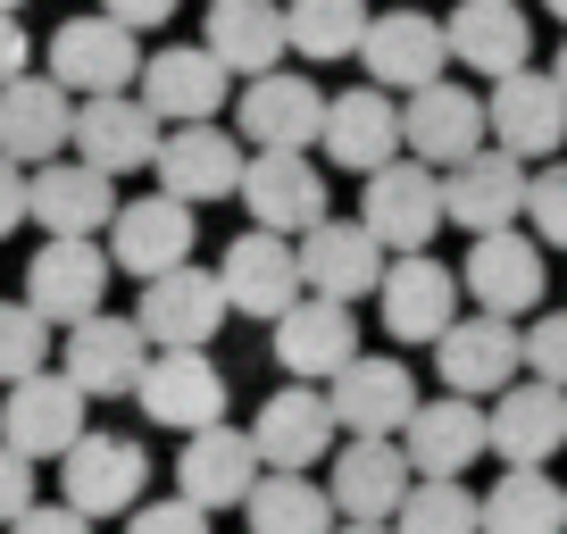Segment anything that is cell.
I'll return each instance as SVG.
<instances>
[{"mask_svg": "<svg viewBox=\"0 0 567 534\" xmlns=\"http://www.w3.org/2000/svg\"><path fill=\"white\" fill-rule=\"evenodd\" d=\"M59 493H68V510H84L92 526L101 517H125L142 501V484H151V451L134 443V434H75L68 451H59Z\"/></svg>", "mask_w": 567, "mask_h": 534, "instance_id": "1", "label": "cell"}, {"mask_svg": "<svg viewBox=\"0 0 567 534\" xmlns=\"http://www.w3.org/2000/svg\"><path fill=\"white\" fill-rule=\"evenodd\" d=\"M460 292L484 309V318H526L543 309L550 292V267H543V243L517 226H493V234H467V259H460Z\"/></svg>", "mask_w": 567, "mask_h": 534, "instance_id": "2", "label": "cell"}, {"mask_svg": "<svg viewBox=\"0 0 567 534\" xmlns=\"http://www.w3.org/2000/svg\"><path fill=\"white\" fill-rule=\"evenodd\" d=\"M484 134H493V151H509V160H526V167L559 160V143H567V92L550 84L543 68L493 75V92H484Z\"/></svg>", "mask_w": 567, "mask_h": 534, "instance_id": "3", "label": "cell"}, {"mask_svg": "<svg viewBox=\"0 0 567 534\" xmlns=\"http://www.w3.org/2000/svg\"><path fill=\"white\" fill-rule=\"evenodd\" d=\"M109 250H101V234H51V243L25 259V309H34L42 326H75V318H92V309L109 301Z\"/></svg>", "mask_w": 567, "mask_h": 534, "instance_id": "4", "label": "cell"}, {"mask_svg": "<svg viewBox=\"0 0 567 534\" xmlns=\"http://www.w3.org/2000/svg\"><path fill=\"white\" fill-rule=\"evenodd\" d=\"M101 234H109V243H101L109 267H117V276H134V285H151V276H167V267L193 259L200 209H193V201H176V193H151V201H125Z\"/></svg>", "mask_w": 567, "mask_h": 534, "instance_id": "5", "label": "cell"}, {"mask_svg": "<svg viewBox=\"0 0 567 534\" xmlns=\"http://www.w3.org/2000/svg\"><path fill=\"white\" fill-rule=\"evenodd\" d=\"M359 226H368L392 259H401V250H425L434 234H443V176H434L425 160H409V151L384 160L368 176V193H359Z\"/></svg>", "mask_w": 567, "mask_h": 534, "instance_id": "6", "label": "cell"}, {"mask_svg": "<svg viewBox=\"0 0 567 534\" xmlns=\"http://www.w3.org/2000/svg\"><path fill=\"white\" fill-rule=\"evenodd\" d=\"M226 318L234 309H226V292H217V267H193V259L151 276V285H142V309H134L151 351H209V335Z\"/></svg>", "mask_w": 567, "mask_h": 534, "instance_id": "7", "label": "cell"}, {"mask_svg": "<svg viewBox=\"0 0 567 534\" xmlns=\"http://www.w3.org/2000/svg\"><path fill=\"white\" fill-rule=\"evenodd\" d=\"M234 201L250 209V226L267 234H309L326 217V176L309 151H243V184H234Z\"/></svg>", "mask_w": 567, "mask_h": 534, "instance_id": "8", "label": "cell"}, {"mask_svg": "<svg viewBox=\"0 0 567 534\" xmlns=\"http://www.w3.org/2000/svg\"><path fill=\"white\" fill-rule=\"evenodd\" d=\"M401 151H409V160H425L434 176L460 167L467 151H484V92L451 84V75L401 92Z\"/></svg>", "mask_w": 567, "mask_h": 534, "instance_id": "9", "label": "cell"}, {"mask_svg": "<svg viewBox=\"0 0 567 534\" xmlns=\"http://www.w3.org/2000/svg\"><path fill=\"white\" fill-rule=\"evenodd\" d=\"M159 134H167V125L151 117L134 92H92V101H75L68 151H75L84 167H101L109 184H117V176H134V167L159 160Z\"/></svg>", "mask_w": 567, "mask_h": 534, "instance_id": "10", "label": "cell"}, {"mask_svg": "<svg viewBox=\"0 0 567 534\" xmlns=\"http://www.w3.org/2000/svg\"><path fill=\"white\" fill-rule=\"evenodd\" d=\"M484 451H501L509 468H550L567 451V392L543 384V376L501 384L493 410H484Z\"/></svg>", "mask_w": 567, "mask_h": 534, "instance_id": "11", "label": "cell"}, {"mask_svg": "<svg viewBox=\"0 0 567 534\" xmlns=\"http://www.w3.org/2000/svg\"><path fill=\"white\" fill-rule=\"evenodd\" d=\"M134 401L151 427H176V434H200L226 418V376H217L209 351H151L134 376Z\"/></svg>", "mask_w": 567, "mask_h": 534, "instance_id": "12", "label": "cell"}, {"mask_svg": "<svg viewBox=\"0 0 567 534\" xmlns=\"http://www.w3.org/2000/svg\"><path fill=\"white\" fill-rule=\"evenodd\" d=\"M375 301H384V335L392 342H434L460 318V267H443L434 250H401L375 276Z\"/></svg>", "mask_w": 567, "mask_h": 534, "instance_id": "13", "label": "cell"}, {"mask_svg": "<svg viewBox=\"0 0 567 534\" xmlns=\"http://www.w3.org/2000/svg\"><path fill=\"white\" fill-rule=\"evenodd\" d=\"M359 68H368L375 92H417L434 84V75L451 68V42H443V18H425V9H384V18H368V34H359Z\"/></svg>", "mask_w": 567, "mask_h": 534, "instance_id": "14", "label": "cell"}, {"mask_svg": "<svg viewBox=\"0 0 567 534\" xmlns=\"http://www.w3.org/2000/svg\"><path fill=\"white\" fill-rule=\"evenodd\" d=\"M84 392L68 384V376H51V368H34V376H18L9 384V401H0V443L18 451V460H59V451L84 434Z\"/></svg>", "mask_w": 567, "mask_h": 534, "instance_id": "15", "label": "cell"}, {"mask_svg": "<svg viewBox=\"0 0 567 534\" xmlns=\"http://www.w3.org/2000/svg\"><path fill=\"white\" fill-rule=\"evenodd\" d=\"M226 92H234V75L217 68L200 42H176V51H151L134 68V101L151 109L159 125H209L217 109H226Z\"/></svg>", "mask_w": 567, "mask_h": 534, "instance_id": "16", "label": "cell"}, {"mask_svg": "<svg viewBox=\"0 0 567 534\" xmlns=\"http://www.w3.org/2000/svg\"><path fill=\"white\" fill-rule=\"evenodd\" d=\"M434 368H443V392H460V401H493L501 384H517L526 376V359H517V318H451L443 335H434Z\"/></svg>", "mask_w": 567, "mask_h": 534, "instance_id": "17", "label": "cell"}, {"mask_svg": "<svg viewBox=\"0 0 567 534\" xmlns=\"http://www.w3.org/2000/svg\"><path fill=\"white\" fill-rule=\"evenodd\" d=\"M217 292H226V309L276 326L284 309L301 301V259H292V243H284V234L250 226V234H234L226 259H217Z\"/></svg>", "mask_w": 567, "mask_h": 534, "instance_id": "18", "label": "cell"}, {"mask_svg": "<svg viewBox=\"0 0 567 534\" xmlns=\"http://www.w3.org/2000/svg\"><path fill=\"white\" fill-rule=\"evenodd\" d=\"M142 359H151L142 326H134V318H109V309H92V318L68 326V359H59V376H68L84 401H134Z\"/></svg>", "mask_w": 567, "mask_h": 534, "instance_id": "19", "label": "cell"}, {"mask_svg": "<svg viewBox=\"0 0 567 534\" xmlns=\"http://www.w3.org/2000/svg\"><path fill=\"white\" fill-rule=\"evenodd\" d=\"M292 259H301V292H326V301H368L384 276V243L359 217H318L309 234H292Z\"/></svg>", "mask_w": 567, "mask_h": 534, "instance_id": "20", "label": "cell"}, {"mask_svg": "<svg viewBox=\"0 0 567 534\" xmlns=\"http://www.w3.org/2000/svg\"><path fill=\"white\" fill-rule=\"evenodd\" d=\"M134 68H142L134 34L92 9V18H68L51 34V68H42V75H51L59 92H75V101H92V92H125V84H134Z\"/></svg>", "mask_w": 567, "mask_h": 534, "instance_id": "21", "label": "cell"}, {"mask_svg": "<svg viewBox=\"0 0 567 534\" xmlns=\"http://www.w3.org/2000/svg\"><path fill=\"white\" fill-rule=\"evenodd\" d=\"M359 359V318L351 301H326V292H301V301L276 318V368L292 384H326L334 368Z\"/></svg>", "mask_w": 567, "mask_h": 534, "instance_id": "22", "label": "cell"}, {"mask_svg": "<svg viewBox=\"0 0 567 534\" xmlns=\"http://www.w3.org/2000/svg\"><path fill=\"white\" fill-rule=\"evenodd\" d=\"M326 125V92L292 68H267L243 84V109H234V134H250V151H309Z\"/></svg>", "mask_w": 567, "mask_h": 534, "instance_id": "23", "label": "cell"}, {"mask_svg": "<svg viewBox=\"0 0 567 534\" xmlns=\"http://www.w3.org/2000/svg\"><path fill=\"white\" fill-rule=\"evenodd\" d=\"M326 410H334L342 434H401L409 410H417V376H409L401 359L359 351L351 368L326 376Z\"/></svg>", "mask_w": 567, "mask_h": 534, "instance_id": "24", "label": "cell"}, {"mask_svg": "<svg viewBox=\"0 0 567 534\" xmlns=\"http://www.w3.org/2000/svg\"><path fill=\"white\" fill-rule=\"evenodd\" d=\"M159 193L176 201H234V184H243V134H226V125H167L159 134Z\"/></svg>", "mask_w": 567, "mask_h": 534, "instance_id": "25", "label": "cell"}, {"mask_svg": "<svg viewBox=\"0 0 567 534\" xmlns=\"http://www.w3.org/2000/svg\"><path fill=\"white\" fill-rule=\"evenodd\" d=\"M517 217H526V160L484 143L460 167H443V226L493 234V226H517Z\"/></svg>", "mask_w": 567, "mask_h": 534, "instance_id": "26", "label": "cell"}, {"mask_svg": "<svg viewBox=\"0 0 567 534\" xmlns=\"http://www.w3.org/2000/svg\"><path fill=\"white\" fill-rule=\"evenodd\" d=\"M25 217H34L42 234H101L109 217H117V184H109L101 167L59 151V160L25 167Z\"/></svg>", "mask_w": 567, "mask_h": 534, "instance_id": "27", "label": "cell"}, {"mask_svg": "<svg viewBox=\"0 0 567 534\" xmlns=\"http://www.w3.org/2000/svg\"><path fill=\"white\" fill-rule=\"evenodd\" d=\"M318 143L334 167H351V176H375L384 160H401V101L375 84L359 92H326V125H318Z\"/></svg>", "mask_w": 567, "mask_h": 534, "instance_id": "28", "label": "cell"}, {"mask_svg": "<svg viewBox=\"0 0 567 534\" xmlns=\"http://www.w3.org/2000/svg\"><path fill=\"white\" fill-rule=\"evenodd\" d=\"M259 484V451H250V427H200L184 434V460H176V493L193 501V510H243V493Z\"/></svg>", "mask_w": 567, "mask_h": 534, "instance_id": "29", "label": "cell"}, {"mask_svg": "<svg viewBox=\"0 0 567 534\" xmlns=\"http://www.w3.org/2000/svg\"><path fill=\"white\" fill-rule=\"evenodd\" d=\"M334 410H326L318 384H284L276 401H259V418H250V451H259V468H318L326 451H334Z\"/></svg>", "mask_w": 567, "mask_h": 534, "instance_id": "30", "label": "cell"}, {"mask_svg": "<svg viewBox=\"0 0 567 534\" xmlns=\"http://www.w3.org/2000/svg\"><path fill=\"white\" fill-rule=\"evenodd\" d=\"M68 125H75V92H59L51 75H9L0 84V160L18 167H42L68 151Z\"/></svg>", "mask_w": 567, "mask_h": 534, "instance_id": "31", "label": "cell"}, {"mask_svg": "<svg viewBox=\"0 0 567 534\" xmlns=\"http://www.w3.org/2000/svg\"><path fill=\"white\" fill-rule=\"evenodd\" d=\"M409 460V476H460V468L484 460V401H460V392H443V401H417L409 410V427L392 434Z\"/></svg>", "mask_w": 567, "mask_h": 534, "instance_id": "32", "label": "cell"}, {"mask_svg": "<svg viewBox=\"0 0 567 534\" xmlns=\"http://www.w3.org/2000/svg\"><path fill=\"white\" fill-rule=\"evenodd\" d=\"M409 460L392 434H351V443L334 451V476H326V501H334V517H392L409 493Z\"/></svg>", "mask_w": 567, "mask_h": 534, "instance_id": "33", "label": "cell"}, {"mask_svg": "<svg viewBox=\"0 0 567 534\" xmlns=\"http://www.w3.org/2000/svg\"><path fill=\"white\" fill-rule=\"evenodd\" d=\"M443 42H451V59H460V68L484 75V84L534 59V25H526V9H517V0H460V9L443 18Z\"/></svg>", "mask_w": 567, "mask_h": 534, "instance_id": "34", "label": "cell"}, {"mask_svg": "<svg viewBox=\"0 0 567 534\" xmlns=\"http://www.w3.org/2000/svg\"><path fill=\"white\" fill-rule=\"evenodd\" d=\"M200 51L226 75H267L284 68V0H209V34Z\"/></svg>", "mask_w": 567, "mask_h": 534, "instance_id": "35", "label": "cell"}, {"mask_svg": "<svg viewBox=\"0 0 567 534\" xmlns=\"http://www.w3.org/2000/svg\"><path fill=\"white\" fill-rule=\"evenodd\" d=\"M243 510H250V534H334V501L301 468H259Z\"/></svg>", "mask_w": 567, "mask_h": 534, "instance_id": "36", "label": "cell"}, {"mask_svg": "<svg viewBox=\"0 0 567 534\" xmlns=\"http://www.w3.org/2000/svg\"><path fill=\"white\" fill-rule=\"evenodd\" d=\"M368 0H284V51L318 59V68H334V59L359 51V34H368Z\"/></svg>", "mask_w": 567, "mask_h": 534, "instance_id": "37", "label": "cell"}, {"mask_svg": "<svg viewBox=\"0 0 567 534\" xmlns=\"http://www.w3.org/2000/svg\"><path fill=\"white\" fill-rule=\"evenodd\" d=\"M484 534H567L559 484L543 468H509V476L484 493Z\"/></svg>", "mask_w": 567, "mask_h": 534, "instance_id": "38", "label": "cell"}, {"mask_svg": "<svg viewBox=\"0 0 567 534\" xmlns=\"http://www.w3.org/2000/svg\"><path fill=\"white\" fill-rule=\"evenodd\" d=\"M392 534H484V501L460 476H417L392 510Z\"/></svg>", "mask_w": 567, "mask_h": 534, "instance_id": "39", "label": "cell"}, {"mask_svg": "<svg viewBox=\"0 0 567 534\" xmlns=\"http://www.w3.org/2000/svg\"><path fill=\"white\" fill-rule=\"evenodd\" d=\"M34 368H51V326L25 301H0V384H18Z\"/></svg>", "mask_w": 567, "mask_h": 534, "instance_id": "40", "label": "cell"}, {"mask_svg": "<svg viewBox=\"0 0 567 534\" xmlns=\"http://www.w3.org/2000/svg\"><path fill=\"white\" fill-rule=\"evenodd\" d=\"M526 226L543 250H567V160L526 167Z\"/></svg>", "mask_w": 567, "mask_h": 534, "instance_id": "41", "label": "cell"}, {"mask_svg": "<svg viewBox=\"0 0 567 534\" xmlns=\"http://www.w3.org/2000/svg\"><path fill=\"white\" fill-rule=\"evenodd\" d=\"M517 359H526V376H543V384H559V392H567V309L534 318L526 335H517Z\"/></svg>", "mask_w": 567, "mask_h": 534, "instance_id": "42", "label": "cell"}, {"mask_svg": "<svg viewBox=\"0 0 567 534\" xmlns=\"http://www.w3.org/2000/svg\"><path fill=\"white\" fill-rule=\"evenodd\" d=\"M125 534H209V510H193V501H134L125 510Z\"/></svg>", "mask_w": 567, "mask_h": 534, "instance_id": "43", "label": "cell"}, {"mask_svg": "<svg viewBox=\"0 0 567 534\" xmlns=\"http://www.w3.org/2000/svg\"><path fill=\"white\" fill-rule=\"evenodd\" d=\"M9 534H92V517L68 510V501H25V510L9 517Z\"/></svg>", "mask_w": 567, "mask_h": 534, "instance_id": "44", "label": "cell"}, {"mask_svg": "<svg viewBox=\"0 0 567 534\" xmlns=\"http://www.w3.org/2000/svg\"><path fill=\"white\" fill-rule=\"evenodd\" d=\"M25 501H34V460H18V451L0 443V526H9Z\"/></svg>", "mask_w": 567, "mask_h": 534, "instance_id": "45", "label": "cell"}, {"mask_svg": "<svg viewBox=\"0 0 567 534\" xmlns=\"http://www.w3.org/2000/svg\"><path fill=\"white\" fill-rule=\"evenodd\" d=\"M184 0H101V18H117L125 34H151V25H167Z\"/></svg>", "mask_w": 567, "mask_h": 534, "instance_id": "46", "label": "cell"}, {"mask_svg": "<svg viewBox=\"0 0 567 534\" xmlns=\"http://www.w3.org/2000/svg\"><path fill=\"white\" fill-rule=\"evenodd\" d=\"M34 68V42H25V18L18 9H0V84H9V75H25Z\"/></svg>", "mask_w": 567, "mask_h": 534, "instance_id": "47", "label": "cell"}, {"mask_svg": "<svg viewBox=\"0 0 567 534\" xmlns=\"http://www.w3.org/2000/svg\"><path fill=\"white\" fill-rule=\"evenodd\" d=\"M18 226H25V167L0 160V234H18Z\"/></svg>", "mask_w": 567, "mask_h": 534, "instance_id": "48", "label": "cell"}, {"mask_svg": "<svg viewBox=\"0 0 567 534\" xmlns=\"http://www.w3.org/2000/svg\"><path fill=\"white\" fill-rule=\"evenodd\" d=\"M334 534H392V517H334Z\"/></svg>", "mask_w": 567, "mask_h": 534, "instance_id": "49", "label": "cell"}, {"mask_svg": "<svg viewBox=\"0 0 567 534\" xmlns=\"http://www.w3.org/2000/svg\"><path fill=\"white\" fill-rule=\"evenodd\" d=\"M550 84H559V92H567V42H559V59H550Z\"/></svg>", "mask_w": 567, "mask_h": 534, "instance_id": "50", "label": "cell"}, {"mask_svg": "<svg viewBox=\"0 0 567 534\" xmlns=\"http://www.w3.org/2000/svg\"><path fill=\"white\" fill-rule=\"evenodd\" d=\"M543 9H550V18H559V25H567V0H543Z\"/></svg>", "mask_w": 567, "mask_h": 534, "instance_id": "51", "label": "cell"}, {"mask_svg": "<svg viewBox=\"0 0 567 534\" xmlns=\"http://www.w3.org/2000/svg\"><path fill=\"white\" fill-rule=\"evenodd\" d=\"M0 9H25V0H0Z\"/></svg>", "mask_w": 567, "mask_h": 534, "instance_id": "52", "label": "cell"}, {"mask_svg": "<svg viewBox=\"0 0 567 534\" xmlns=\"http://www.w3.org/2000/svg\"><path fill=\"white\" fill-rule=\"evenodd\" d=\"M559 510H567V484H559Z\"/></svg>", "mask_w": 567, "mask_h": 534, "instance_id": "53", "label": "cell"}]
</instances>
